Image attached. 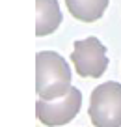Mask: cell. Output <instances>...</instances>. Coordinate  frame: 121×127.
I'll list each match as a JSON object with an SVG mask.
<instances>
[{
	"label": "cell",
	"mask_w": 121,
	"mask_h": 127,
	"mask_svg": "<svg viewBox=\"0 0 121 127\" xmlns=\"http://www.w3.org/2000/svg\"><path fill=\"white\" fill-rule=\"evenodd\" d=\"M62 23V11L56 0H35V36L52 34Z\"/></svg>",
	"instance_id": "5"
},
{
	"label": "cell",
	"mask_w": 121,
	"mask_h": 127,
	"mask_svg": "<svg viewBox=\"0 0 121 127\" xmlns=\"http://www.w3.org/2000/svg\"><path fill=\"white\" fill-rule=\"evenodd\" d=\"M65 6L74 19L82 23H95L108 8V0H65Z\"/></svg>",
	"instance_id": "6"
},
{
	"label": "cell",
	"mask_w": 121,
	"mask_h": 127,
	"mask_svg": "<svg viewBox=\"0 0 121 127\" xmlns=\"http://www.w3.org/2000/svg\"><path fill=\"white\" fill-rule=\"evenodd\" d=\"M88 112L95 127H121V84L110 80L97 86Z\"/></svg>",
	"instance_id": "2"
},
{
	"label": "cell",
	"mask_w": 121,
	"mask_h": 127,
	"mask_svg": "<svg viewBox=\"0 0 121 127\" xmlns=\"http://www.w3.org/2000/svg\"><path fill=\"white\" fill-rule=\"evenodd\" d=\"M82 107V94L78 88H71V92L56 101L39 99L35 103V114L37 120L47 127H58L69 123L74 116L80 112Z\"/></svg>",
	"instance_id": "4"
},
{
	"label": "cell",
	"mask_w": 121,
	"mask_h": 127,
	"mask_svg": "<svg viewBox=\"0 0 121 127\" xmlns=\"http://www.w3.org/2000/svg\"><path fill=\"white\" fill-rule=\"evenodd\" d=\"M71 60L76 67V73L84 79H99L108 67L106 47L97 37H86L76 41L71 52Z\"/></svg>",
	"instance_id": "3"
},
{
	"label": "cell",
	"mask_w": 121,
	"mask_h": 127,
	"mask_svg": "<svg viewBox=\"0 0 121 127\" xmlns=\"http://www.w3.org/2000/svg\"><path fill=\"white\" fill-rule=\"evenodd\" d=\"M71 69L58 52L41 51L35 54V90L45 101H56L71 92Z\"/></svg>",
	"instance_id": "1"
}]
</instances>
